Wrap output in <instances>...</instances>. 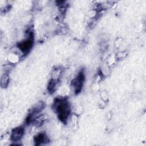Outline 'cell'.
<instances>
[{"label":"cell","mask_w":146,"mask_h":146,"mask_svg":"<svg viewBox=\"0 0 146 146\" xmlns=\"http://www.w3.org/2000/svg\"><path fill=\"white\" fill-rule=\"evenodd\" d=\"M34 141L36 145H40L42 143H46L47 141H48V139L47 136L44 133H41L36 135L34 137Z\"/></svg>","instance_id":"cell-6"},{"label":"cell","mask_w":146,"mask_h":146,"mask_svg":"<svg viewBox=\"0 0 146 146\" xmlns=\"http://www.w3.org/2000/svg\"><path fill=\"white\" fill-rule=\"evenodd\" d=\"M56 85V80L54 79H51L49 82V83L48 85V90L49 91L50 93L52 94L55 91Z\"/></svg>","instance_id":"cell-7"},{"label":"cell","mask_w":146,"mask_h":146,"mask_svg":"<svg viewBox=\"0 0 146 146\" xmlns=\"http://www.w3.org/2000/svg\"><path fill=\"white\" fill-rule=\"evenodd\" d=\"M84 78L85 76L83 71H80L79 72L76 78L72 80L71 86L73 87L75 94H78L79 92H80L83 87Z\"/></svg>","instance_id":"cell-2"},{"label":"cell","mask_w":146,"mask_h":146,"mask_svg":"<svg viewBox=\"0 0 146 146\" xmlns=\"http://www.w3.org/2000/svg\"><path fill=\"white\" fill-rule=\"evenodd\" d=\"M24 134V128L22 127H18L13 129L10 139L13 141H18L21 139Z\"/></svg>","instance_id":"cell-5"},{"label":"cell","mask_w":146,"mask_h":146,"mask_svg":"<svg viewBox=\"0 0 146 146\" xmlns=\"http://www.w3.org/2000/svg\"><path fill=\"white\" fill-rule=\"evenodd\" d=\"M53 110L58 115L59 119L63 123L67 122L70 114V107L66 99H56L53 104Z\"/></svg>","instance_id":"cell-1"},{"label":"cell","mask_w":146,"mask_h":146,"mask_svg":"<svg viewBox=\"0 0 146 146\" xmlns=\"http://www.w3.org/2000/svg\"><path fill=\"white\" fill-rule=\"evenodd\" d=\"M44 103L43 102H39L37 104H35L33 107L32 108V110H31L30 113L29 114L27 119H26V123H29L34 120V116L39 113L44 107Z\"/></svg>","instance_id":"cell-4"},{"label":"cell","mask_w":146,"mask_h":146,"mask_svg":"<svg viewBox=\"0 0 146 146\" xmlns=\"http://www.w3.org/2000/svg\"><path fill=\"white\" fill-rule=\"evenodd\" d=\"M33 35L32 33H31L25 40L18 44V47L25 55H26L30 51L33 44Z\"/></svg>","instance_id":"cell-3"},{"label":"cell","mask_w":146,"mask_h":146,"mask_svg":"<svg viewBox=\"0 0 146 146\" xmlns=\"http://www.w3.org/2000/svg\"><path fill=\"white\" fill-rule=\"evenodd\" d=\"M9 77L8 76V75L7 74H4L2 78H1V86L2 87H6L7 86L8 84H9Z\"/></svg>","instance_id":"cell-8"}]
</instances>
